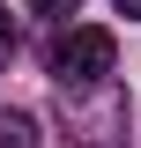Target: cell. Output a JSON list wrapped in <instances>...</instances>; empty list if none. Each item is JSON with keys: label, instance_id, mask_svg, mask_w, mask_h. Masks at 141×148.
Wrapping results in <instances>:
<instances>
[{"label": "cell", "instance_id": "cell-6", "mask_svg": "<svg viewBox=\"0 0 141 148\" xmlns=\"http://www.w3.org/2000/svg\"><path fill=\"white\" fill-rule=\"evenodd\" d=\"M111 8H119V15H126V22H141V0H111Z\"/></svg>", "mask_w": 141, "mask_h": 148}, {"label": "cell", "instance_id": "cell-2", "mask_svg": "<svg viewBox=\"0 0 141 148\" xmlns=\"http://www.w3.org/2000/svg\"><path fill=\"white\" fill-rule=\"evenodd\" d=\"M67 96V133L82 148H126V96L111 89V82H97V89H59Z\"/></svg>", "mask_w": 141, "mask_h": 148}, {"label": "cell", "instance_id": "cell-3", "mask_svg": "<svg viewBox=\"0 0 141 148\" xmlns=\"http://www.w3.org/2000/svg\"><path fill=\"white\" fill-rule=\"evenodd\" d=\"M0 148H45V141H37V119H30V111H0Z\"/></svg>", "mask_w": 141, "mask_h": 148}, {"label": "cell", "instance_id": "cell-1", "mask_svg": "<svg viewBox=\"0 0 141 148\" xmlns=\"http://www.w3.org/2000/svg\"><path fill=\"white\" fill-rule=\"evenodd\" d=\"M45 67H52L59 89H97V82H111V67H119V37L97 30V22H67V30L52 37Z\"/></svg>", "mask_w": 141, "mask_h": 148}, {"label": "cell", "instance_id": "cell-5", "mask_svg": "<svg viewBox=\"0 0 141 148\" xmlns=\"http://www.w3.org/2000/svg\"><path fill=\"white\" fill-rule=\"evenodd\" d=\"M8 52H15V22L0 15V67H8Z\"/></svg>", "mask_w": 141, "mask_h": 148}, {"label": "cell", "instance_id": "cell-4", "mask_svg": "<svg viewBox=\"0 0 141 148\" xmlns=\"http://www.w3.org/2000/svg\"><path fill=\"white\" fill-rule=\"evenodd\" d=\"M82 0H30V15H45V22H67Z\"/></svg>", "mask_w": 141, "mask_h": 148}]
</instances>
